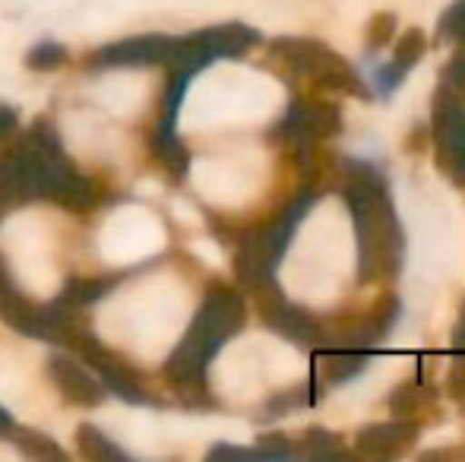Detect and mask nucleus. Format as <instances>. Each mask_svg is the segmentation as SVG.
Wrapping results in <instances>:
<instances>
[{
  "instance_id": "obj_12",
  "label": "nucleus",
  "mask_w": 465,
  "mask_h": 462,
  "mask_svg": "<svg viewBox=\"0 0 465 462\" xmlns=\"http://www.w3.org/2000/svg\"><path fill=\"white\" fill-rule=\"evenodd\" d=\"M102 102L111 112H136L143 105V80L140 76H114L102 86Z\"/></svg>"
},
{
  "instance_id": "obj_15",
  "label": "nucleus",
  "mask_w": 465,
  "mask_h": 462,
  "mask_svg": "<svg viewBox=\"0 0 465 462\" xmlns=\"http://www.w3.org/2000/svg\"><path fill=\"white\" fill-rule=\"evenodd\" d=\"M437 38L440 42H465V0H453L447 13L437 23Z\"/></svg>"
},
{
  "instance_id": "obj_16",
  "label": "nucleus",
  "mask_w": 465,
  "mask_h": 462,
  "mask_svg": "<svg viewBox=\"0 0 465 462\" xmlns=\"http://www.w3.org/2000/svg\"><path fill=\"white\" fill-rule=\"evenodd\" d=\"M443 86L453 89L456 95H462L465 99V51L462 54H456L453 64L447 67V74H443Z\"/></svg>"
},
{
  "instance_id": "obj_18",
  "label": "nucleus",
  "mask_w": 465,
  "mask_h": 462,
  "mask_svg": "<svg viewBox=\"0 0 465 462\" xmlns=\"http://www.w3.org/2000/svg\"><path fill=\"white\" fill-rule=\"evenodd\" d=\"M453 346L462 351L465 355V320L460 323V327H456V333H453Z\"/></svg>"
},
{
  "instance_id": "obj_1",
  "label": "nucleus",
  "mask_w": 465,
  "mask_h": 462,
  "mask_svg": "<svg viewBox=\"0 0 465 462\" xmlns=\"http://www.w3.org/2000/svg\"><path fill=\"white\" fill-rule=\"evenodd\" d=\"M345 200L358 234V266L361 279L392 276L402 266V225L392 210L386 181L371 162H345Z\"/></svg>"
},
{
  "instance_id": "obj_2",
  "label": "nucleus",
  "mask_w": 465,
  "mask_h": 462,
  "mask_svg": "<svg viewBox=\"0 0 465 462\" xmlns=\"http://www.w3.org/2000/svg\"><path fill=\"white\" fill-rule=\"evenodd\" d=\"M244 323V301L232 291H215L200 308L193 327L181 342L174 355V374L178 377H200L213 355L232 339L234 329Z\"/></svg>"
},
{
  "instance_id": "obj_8",
  "label": "nucleus",
  "mask_w": 465,
  "mask_h": 462,
  "mask_svg": "<svg viewBox=\"0 0 465 462\" xmlns=\"http://www.w3.org/2000/svg\"><path fill=\"white\" fill-rule=\"evenodd\" d=\"M342 127V117H339L336 105H323V102H294L288 108L285 121H282L279 133L285 136L294 146H304V143H317L326 136L339 133Z\"/></svg>"
},
{
  "instance_id": "obj_17",
  "label": "nucleus",
  "mask_w": 465,
  "mask_h": 462,
  "mask_svg": "<svg viewBox=\"0 0 465 462\" xmlns=\"http://www.w3.org/2000/svg\"><path fill=\"white\" fill-rule=\"evenodd\" d=\"M29 61H32V67H51V64L61 61V48H57V44H45V48H38Z\"/></svg>"
},
{
  "instance_id": "obj_10",
  "label": "nucleus",
  "mask_w": 465,
  "mask_h": 462,
  "mask_svg": "<svg viewBox=\"0 0 465 462\" xmlns=\"http://www.w3.org/2000/svg\"><path fill=\"white\" fill-rule=\"evenodd\" d=\"M421 54H424L421 32H418V29L405 32V35L399 38L392 61L383 64V67L373 74V89H377L380 95H390L392 89H399V86H402V80H405V74H409V70L415 67L418 61H421Z\"/></svg>"
},
{
  "instance_id": "obj_4",
  "label": "nucleus",
  "mask_w": 465,
  "mask_h": 462,
  "mask_svg": "<svg viewBox=\"0 0 465 462\" xmlns=\"http://www.w3.org/2000/svg\"><path fill=\"white\" fill-rule=\"evenodd\" d=\"M162 247V225L136 206H124L102 229V253L108 263H140Z\"/></svg>"
},
{
  "instance_id": "obj_7",
  "label": "nucleus",
  "mask_w": 465,
  "mask_h": 462,
  "mask_svg": "<svg viewBox=\"0 0 465 462\" xmlns=\"http://www.w3.org/2000/svg\"><path fill=\"white\" fill-rule=\"evenodd\" d=\"M307 206H311V197L298 200V203H294L292 210H288L285 216L272 225V229L257 234V238L247 244V251L241 253V272H244L247 279H263L276 270L282 253H285V247L292 244L294 229H298V222L304 219Z\"/></svg>"
},
{
  "instance_id": "obj_13",
  "label": "nucleus",
  "mask_w": 465,
  "mask_h": 462,
  "mask_svg": "<svg viewBox=\"0 0 465 462\" xmlns=\"http://www.w3.org/2000/svg\"><path fill=\"white\" fill-rule=\"evenodd\" d=\"M54 377H57V383H61L64 389H67L74 399H80V402H95L98 396H102V389L95 387L93 380H89L86 374H83L76 364H70V361H64V358H57L54 361Z\"/></svg>"
},
{
  "instance_id": "obj_3",
  "label": "nucleus",
  "mask_w": 465,
  "mask_h": 462,
  "mask_svg": "<svg viewBox=\"0 0 465 462\" xmlns=\"http://www.w3.org/2000/svg\"><path fill=\"white\" fill-rule=\"evenodd\" d=\"M282 61L301 76H311V80L323 83L330 89H339V93L349 95H368V89L361 86V76L336 54L326 44L320 42H307V38H282L276 42Z\"/></svg>"
},
{
  "instance_id": "obj_14",
  "label": "nucleus",
  "mask_w": 465,
  "mask_h": 462,
  "mask_svg": "<svg viewBox=\"0 0 465 462\" xmlns=\"http://www.w3.org/2000/svg\"><path fill=\"white\" fill-rule=\"evenodd\" d=\"M364 368H368V351L364 349H339L332 355H326V374H330L332 383L351 380Z\"/></svg>"
},
{
  "instance_id": "obj_5",
  "label": "nucleus",
  "mask_w": 465,
  "mask_h": 462,
  "mask_svg": "<svg viewBox=\"0 0 465 462\" xmlns=\"http://www.w3.org/2000/svg\"><path fill=\"white\" fill-rule=\"evenodd\" d=\"M6 247H10L13 266L19 270V279L32 291L48 295L51 289H57V270L48 260V241L35 219H13L6 225Z\"/></svg>"
},
{
  "instance_id": "obj_6",
  "label": "nucleus",
  "mask_w": 465,
  "mask_h": 462,
  "mask_svg": "<svg viewBox=\"0 0 465 462\" xmlns=\"http://www.w3.org/2000/svg\"><path fill=\"white\" fill-rule=\"evenodd\" d=\"M434 146L443 172L465 187V99L447 86L434 95Z\"/></svg>"
},
{
  "instance_id": "obj_19",
  "label": "nucleus",
  "mask_w": 465,
  "mask_h": 462,
  "mask_svg": "<svg viewBox=\"0 0 465 462\" xmlns=\"http://www.w3.org/2000/svg\"><path fill=\"white\" fill-rule=\"evenodd\" d=\"M10 127H13V112L10 108H0V133H6Z\"/></svg>"
},
{
  "instance_id": "obj_9",
  "label": "nucleus",
  "mask_w": 465,
  "mask_h": 462,
  "mask_svg": "<svg viewBox=\"0 0 465 462\" xmlns=\"http://www.w3.org/2000/svg\"><path fill=\"white\" fill-rule=\"evenodd\" d=\"M418 428L409 421H383V425H371L358 431V453L371 459H392L402 457L411 444H415Z\"/></svg>"
},
{
  "instance_id": "obj_11",
  "label": "nucleus",
  "mask_w": 465,
  "mask_h": 462,
  "mask_svg": "<svg viewBox=\"0 0 465 462\" xmlns=\"http://www.w3.org/2000/svg\"><path fill=\"white\" fill-rule=\"evenodd\" d=\"M272 327H276L285 339L298 342V346H317V342H323V329H320V323L313 320V317H307L304 310L288 308V304L272 314Z\"/></svg>"
}]
</instances>
